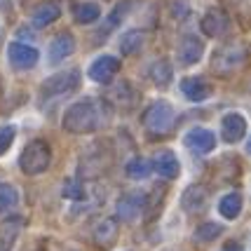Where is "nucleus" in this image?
<instances>
[{
	"label": "nucleus",
	"mask_w": 251,
	"mask_h": 251,
	"mask_svg": "<svg viewBox=\"0 0 251 251\" xmlns=\"http://www.w3.org/2000/svg\"><path fill=\"white\" fill-rule=\"evenodd\" d=\"M228 5L235 10L237 19H240L244 26L251 24V0H228Z\"/></svg>",
	"instance_id": "obj_31"
},
{
	"label": "nucleus",
	"mask_w": 251,
	"mask_h": 251,
	"mask_svg": "<svg viewBox=\"0 0 251 251\" xmlns=\"http://www.w3.org/2000/svg\"><path fill=\"white\" fill-rule=\"evenodd\" d=\"M120 59L113 54H101L97 56L94 61H92V66H89L87 75L92 82H97V85H108V82H113V77L120 73Z\"/></svg>",
	"instance_id": "obj_6"
},
{
	"label": "nucleus",
	"mask_w": 251,
	"mask_h": 251,
	"mask_svg": "<svg viewBox=\"0 0 251 251\" xmlns=\"http://www.w3.org/2000/svg\"><path fill=\"white\" fill-rule=\"evenodd\" d=\"M80 87V71L77 68H68V71H59L54 75H50L40 85V101H52L64 94H71Z\"/></svg>",
	"instance_id": "obj_5"
},
{
	"label": "nucleus",
	"mask_w": 251,
	"mask_h": 251,
	"mask_svg": "<svg viewBox=\"0 0 251 251\" xmlns=\"http://www.w3.org/2000/svg\"><path fill=\"white\" fill-rule=\"evenodd\" d=\"M151 169H153V164L148 162V160H143V157H134V160H129L127 167H125L127 176L134 178V181H143V178H148V176H151Z\"/></svg>",
	"instance_id": "obj_27"
},
{
	"label": "nucleus",
	"mask_w": 251,
	"mask_h": 251,
	"mask_svg": "<svg viewBox=\"0 0 251 251\" xmlns=\"http://www.w3.org/2000/svg\"><path fill=\"white\" fill-rule=\"evenodd\" d=\"M14 134H17V129H14L12 125L0 127V155H5L10 151V146L14 143Z\"/></svg>",
	"instance_id": "obj_32"
},
{
	"label": "nucleus",
	"mask_w": 251,
	"mask_h": 251,
	"mask_svg": "<svg viewBox=\"0 0 251 251\" xmlns=\"http://www.w3.org/2000/svg\"><path fill=\"white\" fill-rule=\"evenodd\" d=\"M73 52H75V38L68 31H64L52 38L50 50H47V56H50V64H59V61L68 59Z\"/></svg>",
	"instance_id": "obj_16"
},
{
	"label": "nucleus",
	"mask_w": 251,
	"mask_h": 251,
	"mask_svg": "<svg viewBox=\"0 0 251 251\" xmlns=\"http://www.w3.org/2000/svg\"><path fill=\"white\" fill-rule=\"evenodd\" d=\"M148 75H151V80H153L155 87L167 89L169 85H172V77H174V68H172V64H169L167 59H157V61H153V64H151V71H148Z\"/></svg>",
	"instance_id": "obj_20"
},
{
	"label": "nucleus",
	"mask_w": 251,
	"mask_h": 251,
	"mask_svg": "<svg viewBox=\"0 0 251 251\" xmlns=\"http://www.w3.org/2000/svg\"><path fill=\"white\" fill-rule=\"evenodd\" d=\"M143 207H146V195H141V193H127V195H122L118 200L115 214H118L120 221L131 223V221H136L143 214Z\"/></svg>",
	"instance_id": "obj_10"
},
{
	"label": "nucleus",
	"mask_w": 251,
	"mask_h": 251,
	"mask_svg": "<svg viewBox=\"0 0 251 251\" xmlns=\"http://www.w3.org/2000/svg\"><path fill=\"white\" fill-rule=\"evenodd\" d=\"M146 45V33L139 28H131L120 38V52L125 56H131L136 52H141V47Z\"/></svg>",
	"instance_id": "obj_24"
},
{
	"label": "nucleus",
	"mask_w": 251,
	"mask_h": 251,
	"mask_svg": "<svg viewBox=\"0 0 251 251\" xmlns=\"http://www.w3.org/2000/svg\"><path fill=\"white\" fill-rule=\"evenodd\" d=\"M50 162H52V151H50L47 141H43V139L28 141L24 146L22 155H19V169H22L26 176L45 174Z\"/></svg>",
	"instance_id": "obj_4"
},
{
	"label": "nucleus",
	"mask_w": 251,
	"mask_h": 251,
	"mask_svg": "<svg viewBox=\"0 0 251 251\" xmlns=\"http://www.w3.org/2000/svg\"><path fill=\"white\" fill-rule=\"evenodd\" d=\"M181 92H183V97H186L188 101L202 103V101H207V99L214 94V85L202 75H188L181 80Z\"/></svg>",
	"instance_id": "obj_9"
},
{
	"label": "nucleus",
	"mask_w": 251,
	"mask_h": 251,
	"mask_svg": "<svg viewBox=\"0 0 251 251\" xmlns=\"http://www.w3.org/2000/svg\"><path fill=\"white\" fill-rule=\"evenodd\" d=\"M141 122H143V129L148 131L151 139H164L176 127V110L169 101L157 99V101H153L148 108L143 110Z\"/></svg>",
	"instance_id": "obj_3"
},
{
	"label": "nucleus",
	"mask_w": 251,
	"mask_h": 251,
	"mask_svg": "<svg viewBox=\"0 0 251 251\" xmlns=\"http://www.w3.org/2000/svg\"><path fill=\"white\" fill-rule=\"evenodd\" d=\"M153 169L162 176V178L174 181V178H178V174H181V162H178V157H176L174 151H160L153 160Z\"/></svg>",
	"instance_id": "obj_18"
},
{
	"label": "nucleus",
	"mask_w": 251,
	"mask_h": 251,
	"mask_svg": "<svg viewBox=\"0 0 251 251\" xmlns=\"http://www.w3.org/2000/svg\"><path fill=\"white\" fill-rule=\"evenodd\" d=\"M221 251H244V247H242L240 242L230 240V242H226V244H223V249H221Z\"/></svg>",
	"instance_id": "obj_33"
},
{
	"label": "nucleus",
	"mask_w": 251,
	"mask_h": 251,
	"mask_svg": "<svg viewBox=\"0 0 251 251\" xmlns=\"http://www.w3.org/2000/svg\"><path fill=\"white\" fill-rule=\"evenodd\" d=\"M202 54H204V40H200L197 35H183L176 47V59L181 66H195Z\"/></svg>",
	"instance_id": "obj_11"
},
{
	"label": "nucleus",
	"mask_w": 251,
	"mask_h": 251,
	"mask_svg": "<svg viewBox=\"0 0 251 251\" xmlns=\"http://www.w3.org/2000/svg\"><path fill=\"white\" fill-rule=\"evenodd\" d=\"M99 17H101V7H99V2L82 0V2H77L75 7H73V19H75L77 24H82V26L99 22Z\"/></svg>",
	"instance_id": "obj_22"
},
{
	"label": "nucleus",
	"mask_w": 251,
	"mask_h": 251,
	"mask_svg": "<svg viewBox=\"0 0 251 251\" xmlns=\"http://www.w3.org/2000/svg\"><path fill=\"white\" fill-rule=\"evenodd\" d=\"M207 202H209V190L202 183H193V186H188L183 190V195H181V209L186 211V214H202L204 209H207Z\"/></svg>",
	"instance_id": "obj_12"
},
{
	"label": "nucleus",
	"mask_w": 251,
	"mask_h": 251,
	"mask_svg": "<svg viewBox=\"0 0 251 251\" xmlns=\"http://www.w3.org/2000/svg\"><path fill=\"white\" fill-rule=\"evenodd\" d=\"M247 134V120L242 113H226L221 120V136L226 143H240Z\"/></svg>",
	"instance_id": "obj_14"
},
{
	"label": "nucleus",
	"mask_w": 251,
	"mask_h": 251,
	"mask_svg": "<svg viewBox=\"0 0 251 251\" xmlns=\"http://www.w3.org/2000/svg\"><path fill=\"white\" fill-rule=\"evenodd\" d=\"M183 143H186L188 151H193L197 155H207L216 148V136H214V131L204 129V127H195L186 134Z\"/></svg>",
	"instance_id": "obj_13"
},
{
	"label": "nucleus",
	"mask_w": 251,
	"mask_h": 251,
	"mask_svg": "<svg viewBox=\"0 0 251 251\" xmlns=\"http://www.w3.org/2000/svg\"><path fill=\"white\" fill-rule=\"evenodd\" d=\"M249 61V47L240 40L221 45L219 50L211 54V73L216 77H232L235 73H240L242 68Z\"/></svg>",
	"instance_id": "obj_2"
},
{
	"label": "nucleus",
	"mask_w": 251,
	"mask_h": 251,
	"mask_svg": "<svg viewBox=\"0 0 251 251\" xmlns=\"http://www.w3.org/2000/svg\"><path fill=\"white\" fill-rule=\"evenodd\" d=\"M19 204V193L10 183H0V214H7Z\"/></svg>",
	"instance_id": "obj_28"
},
{
	"label": "nucleus",
	"mask_w": 251,
	"mask_h": 251,
	"mask_svg": "<svg viewBox=\"0 0 251 251\" xmlns=\"http://www.w3.org/2000/svg\"><path fill=\"white\" fill-rule=\"evenodd\" d=\"M131 10V0H122V2H118L115 5V10L108 14V19H106V24H103V28H101V35H106V33H110L113 28H118L120 26V22L127 17V12Z\"/></svg>",
	"instance_id": "obj_26"
},
{
	"label": "nucleus",
	"mask_w": 251,
	"mask_h": 251,
	"mask_svg": "<svg viewBox=\"0 0 251 251\" xmlns=\"http://www.w3.org/2000/svg\"><path fill=\"white\" fill-rule=\"evenodd\" d=\"M59 17H61V7H59V2H54V0H45V2L35 5L31 10V24L35 28H47Z\"/></svg>",
	"instance_id": "obj_17"
},
{
	"label": "nucleus",
	"mask_w": 251,
	"mask_h": 251,
	"mask_svg": "<svg viewBox=\"0 0 251 251\" xmlns=\"http://www.w3.org/2000/svg\"><path fill=\"white\" fill-rule=\"evenodd\" d=\"M200 28L207 38H221L230 31V17L226 10L221 7H211V10L204 12L202 22H200Z\"/></svg>",
	"instance_id": "obj_7"
},
{
	"label": "nucleus",
	"mask_w": 251,
	"mask_h": 251,
	"mask_svg": "<svg viewBox=\"0 0 251 251\" xmlns=\"http://www.w3.org/2000/svg\"><path fill=\"white\" fill-rule=\"evenodd\" d=\"M118 221L115 219H99L94 223V230H92V240L99 249H110L115 242H118Z\"/></svg>",
	"instance_id": "obj_15"
},
{
	"label": "nucleus",
	"mask_w": 251,
	"mask_h": 251,
	"mask_svg": "<svg viewBox=\"0 0 251 251\" xmlns=\"http://www.w3.org/2000/svg\"><path fill=\"white\" fill-rule=\"evenodd\" d=\"M64 197L66 200H73V202H82L87 197V190H85V183L80 178H68L64 183Z\"/></svg>",
	"instance_id": "obj_30"
},
{
	"label": "nucleus",
	"mask_w": 251,
	"mask_h": 251,
	"mask_svg": "<svg viewBox=\"0 0 251 251\" xmlns=\"http://www.w3.org/2000/svg\"><path fill=\"white\" fill-rule=\"evenodd\" d=\"M24 221L19 216H10L0 223V251H12L17 244V237L22 232Z\"/></svg>",
	"instance_id": "obj_19"
},
{
	"label": "nucleus",
	"mask_w": 251,
	"mask_h": 251,
	"mask_svg": "<svg viewBox=\"0 0 251 251\" xmlns=\"http://www.w3.org/2000/svg\"><path fill=\"white\" fill-rule=\"evenodd\" d=\"M219 214L226 221H235L242 214V195L240 193H228L221 197L219 202Z\"/></svg>",
	"instance_id": "obj_25"
},
{
	"label": "nucleus",
	"mask_w": 251,
	"mask_h": 251,
	"mask_svg": "<svg viewBox=\"0 0 251 251\" xmlns=\"http://www.w3.org/2000/svg\"><path fill=\"white\" fill-rule=\"evenodd\" d=\"M7 59H10V66L14 71H31L33 66L38 64V50L31 47V45H24V43H12L7 47Z\"/></svg>",
	"instance_id": "obj_8"
},
{
	"label": "nucleus",
	"mask_w": 251,
	"mask_h": 251,
	"mask_svg": "<svg viewBox=\"0 0 251 251\" xmlns=\"http://www.w3.org/2000/svg\"><path fill=\"white\" fill-rule=\"evenodd\" d=\"M61 125L68 134H92L101 127V103L85 99V101L68 106Z\"/></svg>",
	"instance_id": "obj_1"
},
{
	"label": "nucleus",
	"mask_w": 251,
	"mask_h": 251,
	"mask_svg": "<svg viewBox=\"0 0 251 251\" xmlns=\"http://www.w3.org/2000/svg\"><path fill=\"white\" fill-rule=\"evenodd\" d=\"M221 232H223V226H219V223H202L200 228H195V242H200V244H209V242H214L216 237H221Z\"/></svg>",
	"instance_id": "obj_29"
},
{
	"label": "nucleus",
	"mask_w": 251,
	"mask_h": 251,
	"mask_svg": "<svg viewBox=\"0 0 251 251\" xmlns=\"http://www.w3.org/2000/svg\"><path fill=\"white\" fill-rule=\"evenodd\" d=\"M247 153L251 155V136H249V141H247Z\"/></svg>",
	"instance_id": "obj_34"
},
{
	"label": "nucleus",
	"mask_w": 251,
	"mask_h": 251,
	"mask_svg": "<svg viewBox=\"0 0 251 251\" xmlns=\"http://www.w3.org/2000/svg\"><path fill=\"white\" fill-rule=\"evenodd\" d=\"M164 197H167V190H164V186H155L153 190L146 195V207H143V214H146V221H148V223L160 216L162 204H164Z\"/></svg>",
	"instance_id": "obj_21"
},
{
	"label": "nucleus",
	"mask_w": 251,
	"mask_h": 251,
	"mask_svg": "<svg viewBox=\"0 0 251 251\" xmlns=\"http://www.w3.org/2000/svg\"><path fill=\"white\" fill-rule=\"evenodd\" d=\"M108 101L110 103H118L122 108H134L136 101H139V97H136V92L131 89L129 82H120V85L108 94Z\"/></svg>",
	"instance_id": "obj_23"
}]
</instances>
